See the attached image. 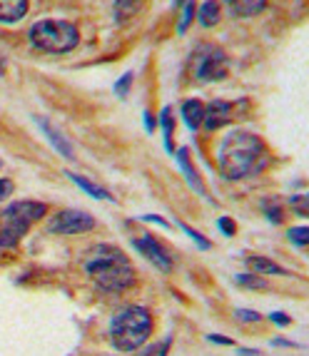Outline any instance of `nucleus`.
<instances>
[{"mask_svg": "<svg viewBox=\"0 0 309 356\" xmlns=\"http://www.w3.org/2000/svg\"><path fill=\"white\" fill-rule=\"evenodd\" d=\"M85 274L105 291H122L135 282L130 257L113 244H97L88 252Z\"/></svg>", "mask_w": 309, "mask_h": 356, "instance_id": "1", "label": "nucleus"}, {"mask_svg": "<svg viewBox=\"0 0 309 356\" xmlns=\"http://www.w3.org/2000/svg\"><path fill=\"white\" fill-rule=\"evenodd\" d=\"M264 160V143L255 132L235 130L222 140L217 165L225 179H242L252 175Z\"/></svg>", "mask_w": 309, "mask_h": 356, "instance_id": "2", "label": "nucleus"}, {"mask_svg": "<svg viewBox=\"0 0 309 356\" xmlns=\"http://www.w3.org/2000/svg\"><path fill=\"white\" fill-rule=\"evenodd\" d=\"M152 334V316L143 307H125L110 324V341L120 351H135Z\"/></svg>", "mask_w": 309, "mask_h": 356, "instance_id": "3", "label": "nucleus"}, {"mask_svg": "<svg viewBox=\"0 0 309 356\" xmlns=\"http://www.w3.org/2000/svg\"><path fill=\"white\" fill-rule=\"evenodd\" d=\"M30 45L42 53L63 55L77 48L80 42V30L70 20H38L28 33Z\"/></svg>", "mask_w": 309, "mask_h": 356, "instance_id": "4", "label": "nucleus"}, {"mask_svg": "<svg viewBox=\"0 0 309 356\" xmlns=\"http://www.w3.org/2000/svg\"><path fill=\"white\" fill-rule=\"evenodd\" d=\"M95 227V220L83 209H63L50 220L48 232L53 234H83Z\"/></svg>", "mask_w": 309, "mask_h": 356, "instance_id": "5", "label": "nucleus"}, {"mask_svg": "<svg viewBox=\"0 0 309 356\" xmlns=\"http://www.w3.org/2000/svg\"><path fill=\"white\" fill-rule=\"evenodd\" d=\"M45 212H48V207L42 202H13L10 207H6V212H3V217L8 220V225L18 227V229H28V225H33V222H38L40 217H45Z\"/></svg>", "mask_w": 309, "mask_h": 356, "instance_id": "6", "label": "nucleus"}, {"mask_svg": "<svg viewBox=\"0 0 309 356\" xmlns=\"http://www.w3.org/2000/svg\"><path fill=\"white\" fill-rule=\"evenodd\" d=\"M227 75V55L220 48H209L197 65V77L205 83H214Z\"/></svg>", "mask_w": 309, "mask_h": 356, "instance_id": "7", "label": "nucleus"}, {"mask_svg": "<svg viewBox=\"0 0 309 356\" xmlns=\"http://www.w3.org/2000/svg\"><path fill=\"white\" fill-rule=\"evenodd\" d=\"M135 250L143 252V257H148V259L152 261V264L160 269V272H170V269H173V259H170V254L162 250L160 242H157L152 234L135 239Z\"/></svg>", "mask_w": 309, "mask_h": 356, "instance_id": "8", "label": "nucleus"}, {"mask_svg": "<svg viewBox=\"0 0 309 356\" xmlns=\"http://www.w3.org/2000/svg\"><path fill=\"white\" fill-rule=\"evenodd\" d=\"M232 120V105L225 100H212L207 107H205V120L203 125L207 130H220V127L230 125Z\"/></svg>", "mask_w": 309, "mask_h": 356, "instance_id": "9", "label": "nucleus"}, {"mask_svg": "<svg viewBox=\"0 0 309 356\" xmlns=\"http://www.w3.org/2000/svg\"><path fill=\"white\" fill-rule=\"evenodd\" d=\"M225 6L235 18H252L264 10L267 0H225Z\"/></svg>", "mask_w": 309, "mask_h": 356, "instance_id": "10", "label": "nucleus"}, {"mask_svg": "<svg viewBox=\"0 0 309 356\" xmlns=\"http://www.w3.org/2000/svg\"><path fill=\"white\" fill-rule=\"evenodd\" d=\"M145 8V0H115L113 13H115V23H127L135 15H140Z\"/></svg>", "mask_w": 309, "mask_h": 356, "instance_id": "11", "label": "nucleus"}, {"mask_svg": "<svg viewBox=\"0 0 309 356\" xmlns=\"http://www.w3.org/2000/svg\"><path fill=\"white\" fill-rule=\"evenodd\" d=\"M28 13V0H0V23H18Z\"/></svg>", "mask_w": 309, "mask_h": 356, "instance_id": "12", "label": "nucleus"}, {"mask_svg": "<svg viewBox=\"0 0 309 356\" xmlns=\"http://www.w3.org/2000/svg\"><path fill=\"white\" fill-rule=\"evenodd\" d=\"M38 125H40V130L48 135V140H50V145H53L55 149H58L63 157H68V160H72V147H70V143H68L65 137L60 135L58 130H55L53 125H50L48 120H42V118H38Z\"/></svg>", "mask_w": 309, "mask_h": 356, "instance_id": "13", "label": "nucleus"}, {"mask_svg": "<svg viewBox=\"0 0 309 356\" xmlns=\"http://www.w3.org/2000/svg\"><path fill=\"white\" fill-rule=\"evenodd\" d=\"M182 118H184V125L190 127V130H197L205 120V105L200 100L182 102Z\"/></svg>", "mask_w": 309, "mask_h": 356, "instance_id": "14", "label": "nucleus"}, {"mask_svg": "<svg viewBox=\"0 0 309 356\" xmlns=\"http://www.w3.org/2000/svg\"><path fill=\"white\" fill-rule=\"evenodd\" d=\"M177 162H180V167H182V172L187 175V182L195 187L200 195H205V187H203V182H200V177H197V170L192 167V162H190V149L187 147H180L177 149Z\"/></svg>", "mask_w": 309, "mask_h": 356, "instance_id": "15", "label": "nucleus"}, {"mask_svg": "<svg viewBox=\"0 0 309 356\" xmlns=\"http://www.w3.org/2000/svg\"><path fill=\"white\" fill-rule=\"evenodd\" d=\"M247 267H250L255 274H285V269H282L280 264H274V261H269L267 257H260V254L247 257Z\"/></svg>", "mask_w": 309, "mask_h": 356, "instance_id": "16", "label": "nucleus"}, {"mask_svg": "<svg viewBox=\"0 0 309 356\" xmlns=\"http://www.w3.org/2000/svg\"><path fill=\"white\" fill-rule=\"evenodd\" d=\"M197 18H200V23H203L205 28L217 25V20H220V3H217V0H207V3H203L200 10H197Z\"/></svg>", "mask_w": 309, "mask_h": 356, "instance_id": "17", "label": "nucleus"}, {"mask_svg": "<svg viewBox=\"0 0 309 356\" xmlns=\"http://www.w3.org/2000/svg\"><path fill=\"white\" fill-rule=\"evenodd\" d=\"M68 177L72 179V182L80 187L83 192H88L90 197H95V200H110V192L107 190H102V187H97V184H93V182H88L85 177H80V175H70L68 172Z\"/></svg>", "mask_w": 309, "mask_h": 356, "instance_id": "18", "label": "nucleus"}, {"mask_svg": "<svg viewBox=\"0 0 309 356\" xmlns=\"http://www.w3.org/2000/svg\"><path fill=\"white\" fill-rule=\"evenodd\" d=\"M20 237H23V229H18V227L8 225L6 229L0 232V247H15Z\"/></svg>", "mask_w": 309, "mask_h": 356, "instance_id": "19", "label": "nucleus"}, {"mask_svg": "<svg viewBox=\"0 0 309 356\" xmlns=\"http://www.w3.org/2000/svg\"><path fill=\"white\" fill-rule=\"evenodd\" d=\"M192 18H195V0H184L182 20H180V28H177L180 35H184V33H187V28H190Z\"/></svg>", "mask_w": 309, "mask_h": 356, "instance_id": "20", "label": "nucleus"}, {"mask_svg": "<svg viewBox=\"0 0 309 356\" xmlns=\"http://www.w3.org/2000/svg\"><path fill=\"white\" fill-rule=\"evenodd\" d=\"M160 122H162V130H165V145H167V149L173 147V110H170V107H165V110H162V118H160Z\"/></svg>", "mask_w": 309, "mask_h": 356, "instance_id": "21", "label": "nucleus"}, {"mask_svg": "<svg viewBox=\"0 0 309 356\" xmlns=\"http://www.w3.org/2000/svg\"><path fill=\"white\" fill-rule=\"evenodd\" d=\"M237 284L250 286V289H267V282L257 280L255 274H237Z\"/></svg>", "mask_w": 309, "mask_h": 356, "instance_id": "22", "label": "nucleus"}, {"mask_svg": "<svg viewBox=\"0 0 309 356\" xmlns=\"http://www.w3.org/2000/svg\"><path fill=\"white\" fill-rule=\"evenodd\" d=\"M287 237H290L294 244H299V247H304V244L309 242V229L307 227H294V229H290Z\"/></svg>", "mask_w": 309, "mask_h": 356, "instance_id": "23", "label": "nucleus"}, {"mask_svg": "<svg viewBox=\"0 0 309 356\" xmlns=\"http://www.w3.org/2000/svg\"><path fill=\"white\" fill-rule=\"evenodd\" d=\"M130 85H132V72H125V75H122L118 83H115V92H118L120 97H125L127 90H130Z\"/></svg>", "mask_w": 309, "mask_h": 356, "instance_id": "24", "label": "nucleus"}, {"mask_svg": "<svg viewBox=\"0 0 309 356\" xmlns=\"http://www.w3.org/2000/svg\"><path fill=\"white\" fill-rule=\"evenodd\" d=\"M262 209H264L267 214H272V222L282 220V209L277 207V202H274V200H264V202H262Z\"/></svg>", "mask_w": 309, "mask_h": 356, "instance_id": "25", "label": "nucleus"}, {"mask_svg": "<svg viewBox=\"0 0 309 356\" xmlns=\"http://www.w3.org/2000/svg\"><path fill=\"white\" fill-rule=\"evenodd\" d=\"M235 314H237L239 321H260L262 319V316L257 314V312H252V309H237Z\"/></svg>", "mask_w": 309, "mask_h": 356, "instance_id": "26", "label": "nucleus"}, {"mask_svg": "<svg viewBox=\"0 0 309 356\" xmlns=\"http://www.w3.org/2000/svg\"><path fill=\"white\" fill-rule=\"evenodd\" d=\"M290 202L297 207L299 214H307V197L304 195H297V197H290Z\"/></svg>", "mask_w": 309, "mask_h": 356, "instance_id": "27", "label": "nucleus"}, {"mask_svg": "<svg viewBox=\"0 0 309 356\" xmlns=\"http://www.w3.org/2000/svg\"><path fill=\"white\" fill-rule=\"evenodd\" d=\"M184 232H187V234H190V237L195 239V242L200 244V247H203V250H209V242H207V239H203V234H200V232L190 229V227H184Z\"/></svg>", "mask_w": 309, "mask_h": 356, "instance_id": "28", "label": "nucleus"}, {"mask_svg": "<svg viewBox=\"0 0 309 356\" xmlns=\"http://www.w3.org/2000/svg\"><path fill=\"white\" fill-rule=\"evenodd\" d=\"M13 192V182L10 179H0V200H8Z\"/></svg>", "mask_w": 309, "mask_h": 356, "instance_id": "29", "label": "nucleus"}, {"mask_svg": "<svg viewBox=\"0 0 309 356\" xmlns=\"http://www.w3.org/2000/svg\"><path fill=\"white\" fill-rule=\"evenodd\" d=\"M269 319H272L274 324H280V327H287V324H290V316L282 314V312H274V314H269Z\"/></svg>", "mask_w": 309, "mask_h": 356, "instance_id": "30", "label": "nucleus"}, {"mask_svg": "<svg viewBox=\"0 0 309 356\" xmlns=\"http://www.w3.org/2000/svg\"><path fill=\"white\" fill-rule=\"evenodd\" d=\"M220 229L225 232V234H232V232H235V225H232L230 220H220Z\"/></svg>", "mask_w": 309, "mask_h": 356, "instance_id": "31", "label": "nucleus"}, {"mask_svg": "<svg viewBox=\"0 0 309 356\" xmlns=\"http://www.w3.org/2000/svg\"><path fill=\"white\" fill-rule=\"evenodd\" d=\"M145 130H150V132L154 130V118L150 113H145Z\"/></svg>", "mask_w": 309, "mask_h": 356, "instance_id": "32", "label": "nucleus"}, {"mask_svg": "<svg viewBox=\"0 0 309 356\" xmlns=\"http://www.w3.org/2000/svg\"><path fill=\"white\" fill-rule=\"evenodd\" d=\"M209 341H214V344H232L230 339H222V337H217V334H209Z\"/></svg>", "mask_w": 309, "mask_h": 356, "instance_id": "33", "label": "nucleus"}, {"mask_svg": "<svg viewBox=\"0 0 309 356\" xmlns=\"http://www.w3.org/2000/svg\"><path fill=\"white\" fill-rule=\"evenodd\" d=\"M143 220H145V222H157V225H162V227H170V225H167V222H162L160 217H154V214H145Z\"/></svg>", "mask_w": 309, "mask_h": 356, "instance_id": "34", "label": "nucleus"}]
</instances>
